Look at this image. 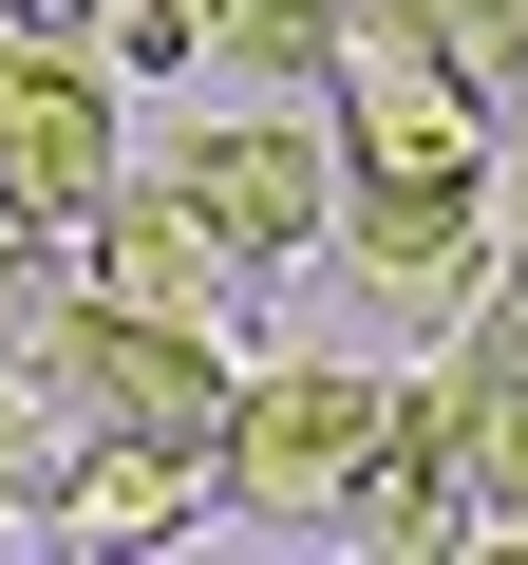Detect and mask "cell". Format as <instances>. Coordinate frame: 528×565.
Segmentation results:
<instances>
[{"instance_id":"cell-1","label":"cell","mask_w":528,"mask_h":565,"mask_svg":"<svg viewBox=\"0 0 528 565\" xmlns=\"http://www.w3.org/2000/svg\"><path fill=\"white\" fill-rule=\"evenodd\" d=\"M378 396H397V377H359V359H245V377H226V434H208V509H245V527H340V490H359V452H378Z\"/></svg>"},{"instance_id":"cell-2","label":"cell","mask_w":528,"mask_h":565,"mask_svg":"<svg viewBox=\"0 0 528 565\" xmlns=\"http://www.w3.org/2000/svg\"><path fill=\"white\" fill-rule=\"evenodd\" d=\"M226 321H133V302H57V340H39V396H57V434H151V452H208L226 434Z\"/></svg>"},{"instance_id":"cell-3","label":"cell","mask_w":528,"mask_h":565,"mask_svg":"<svg viewBox=\"0 0 528 565\" xmlns=\"http://www.w3.org/2000/svg\"><path fill=\"white\" fill-rule=\"evenodd\" d=\"M151 170H170V207H189V226H208L226 264H321L340 151H321L303 114H208V132H170Z\"/></svg>"},{"instance_id":"cell-4","label":"cell","mask_w":528,"mask_h":565,"mask_svg":"<svg viewBox=\"0 0 528 565\" xmlns=\"http://www.w3.org/2000/svg\"><path fill=\"white\" fill-rule=\"evenodd\" d=\"M114 170H133L114 151V76L76 39H20V20H0V207H20V226H76Z\"/></svg>"},{"instance_id":"cell-5","label":"cell","mask_w":528,"mask_h":565,"mask_svg":"<svg viewBox=\"0 0 528 565\" xmlns=\"http://www.w3.org/2000/svg\"><path fill=\"white\" fill-rule=\"evenodd\" d=\"M57 264H76V302H133V321H226V302H245V264L170 207V170H114V189L57 226Z\"/></svg>"},{"instance_id":"cell-6","label":"cell","mask_w":528,"mask_h":565,"mask_svg":"<svg viewBox=\"0 0 528 565\" xmlns=\"http://www.w3.org/2000/svg\"><path fill=\"white\" fill-rule=\"evenodd\" d=\"M39 527H57V546H189V527H208V452H151V434H57Z\"/></svg>"},{"instance_id":"cell-7","label":"cell","mask_w":528,"mask_h":565,"mask_svg":"<svg viewBox=\"0 0 528 565\" xmlns=\"http://www.w3.org/2000/svg\"><path fill=\"white\" fill-rule=\"evenodd\" d=\"M208 57H245L264 95H321V57H340V0H208Z\"/></svg>"},{"instance_id":"cell-8","label":"cell","mask_w":528,"mask_h":565,"mask_svg":"<svg viewBox=\"0 0 528 565\" xmlns=\"http://www.w3.org/2000/svg\"><path fill=\"white\" fill-rule=\"evenodd\" d=\"M397 20H415V57H434V76L528 95V0H397Z\"/></svg>"},{"instance_id":"cell-9","label":"cell","mask_w":528,"mask_h":565,"mask_svg":"<svg viewBox=\"0 0 528 565\" xmlns=\"http://www.w3.org/2000/svg\"><path fill=\"white\" fill-rule=\"evenodd\" d=\"M57 302H76V264H57V226H20V207H0V377H39Z\"/></svg>"},{"instance_id":"cell-10","label":"cell","mask_w":528,"mask_h":565,"mask_svg":"<svg viewBox=\"0 0 528 565\" xmlns=\"http://www.w3.org/2000/svg\"><path fill=\"white\" fill-rule=\"evenodd\" d=\"M114 57H133V76H189V57H208V0H114Z\"/></svg>"},{"instance_id":"cell-11","label":"cell","mask_w":528,"mask_h":565,"mask_svg":"<svg viewBox=\"0 0 528 565\" xmlns=\"http://www.w3.org/2000/svg\"><path fill=\"white\" fill-rule=\"evenodd\" d=\"M0 20H20V39H76V20H95V0H0Z\"/></svg>"}]
</instances>
